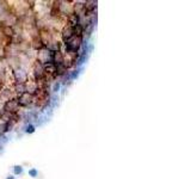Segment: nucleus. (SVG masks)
<instances>
[{
	"label": "nucleus",
	"instance_id": "0eeeda50",
	"mask_svg": "<svg viewBox=\"0 0 191 179\" xmlns=\"http://www.w3.org/2000/svg\"><path fill=\"white\" fill-rule=\"evenodd\" d=\"M34 72H35V78L36 81L42 80L44 78V72H43V65H41L40 62H36L34 66Z\"/></svg>",
	"mask_w": 191,
	"mask_h": 179
},
{
	"label": "nucleus",
	"instance_id": "ddd939ff",
	"mask_svg": "<svg viewBox=\"0 0 191 179\" xmlns=\"http://www.w3.org/2000/svg\"><path fill=\"white\" fill-rule=\"evenodd\" d=\"M18 172H22V168H16V173H18Z\"/></svg>",
	"mask_w": 191,
	"mask_h": 179
},
{
	"label": "nucleus",
	"instance_id": "9b49d317",
	"mask_svg": "<svg viewBox=\"0 0 191 179\" xmlns=\"http://www.w3.org/2000/svg\"><path fill=\"white\" fill-rule=\"evenodd\" d=\"M32 48L36 49V50H42V49H44L45 45L42 43V41L37 37V38H35L34 41H32Z\"/></svg>",
	"mask_w": 191,
	"mask_h": 179
},
{
	"label": "nucleus",
	"instance_id": "f8f14e48",
	"mask_svg": "<svg viewBox=\"0 0 191 179\" xmlns=\"http://www.w3.org/2000/svg\"><path fill=\"white\" fill-rule=\"evenodd\" d=\"M28 133H32L34 131V127L32 125H30V127H28V130H26Z\"/></svg>",
	"mask_w": 191,
	"mask_h": 179
},
{
	"label": "nucleus",
	"instance_id": "1a4fd4ad",
	"mask_svg": "<svg viewBox=\"0 0 191 179\" xmlns=\"http://www.w3.org/2000/svg\"><path fill=\"white\" fill-rule=\"evenodd\" d=\"M97 6V1H86L84 4V9H85V12H92Z\"/></svg>",
	"mask_w": 191,
	"mask_h": 179
},
{
	"label": "nucleus",
	"instance_id": "20e7f679",
	"mask_svg": "<svg viewBox=\"0 0 191 179\" xmlns=\"http://www.w3.org/2000/svg\"><path fill=\"white\" fill-rule=\"evenodd\" d=\"M24 90H25V92H28V93H30V94L34 96L36 93H38L40 85H38V82L36 80H29L28 79V81L24 82Z\"/></svg>",
	"mask_w": 191,
	"mask_h": 179
},
{
	"label": "nucleus",
	"instance_id": "9d476101",
	"mask_svg": "<svg viewBox=\"0 0 191 179\" xmlns=\"http://www.w3.org/2000/svg\"><path fill=\"white\" fill-rule=\"evenodd\" d=\"M2 34L5 35L6 37H9V38H11L14 36V30L12 29L11 26H7V25H4L2 26Z\"/></svg>",
	"mask_w": 191,
	"mask_h": 179
},
{
	"label": "nucleus",
	"instance_id": "6e6552de",
	"mask_svg": "<svg viewBox=\"0 0 191 179\" xmlns=\"http://www.w3.org/2000/svg\"><path fill=\"white\" fill-rule=\"evenodd\" d=\"M72 36H74L73 28H72L71 25H66V26L63 28V30H62V40L66 42V41H68Z\"/></svg>",
	"mask_w": 191,
	"mask_h": 179
},
{
	"label": "nucleus",
	"instance_id": "7ed1b4c3",
	"mask_svg": "<svg viewBox=\"0 0 191 179\" xmlns=\"http://www.w3.org/2000/svg\"><path fill=\"white\" fill-rule=\"evenodd\" d=\"M4 110H5L6 113H10V115H13V113L18 112L19 104H18L17 99H9V101H6L5 105H4Z\"/></svg>",
	"mask_w": 191,
	"mask_h": 179
},
{
	"label": "nucleus",
	"instance_id": "f257e3e1",
	"mask_svg": "<svg viewBox=\"0 0 191 179\" xmlns=\"http://www.w3.org/2000/svg\"><path fill=\"white\" fill-rule=\"evenodd\" d=\"M82 42L81 36H72L68 41H66V48L68 51H77Z\"/></svg>",
	"mask_w": 191,
	"mask_h": 179
},
{
	"label": "nucleus",
	"instance_id": "f03ea898",
	"mask_svg": "<svg viewBox=\"0 0 191 179\" xmlns=\"http://www.w3.org/2000/svg\"><path fill=\"white\" fill-rule=\"evenodd\" d=\"M53 60V53L49 51L47 48L42 49L38 51V56H37V62H40L41 65H45V63H49L52 62Z\"/></svg>",
	"mask_w": 191,
	"mask_h": 179
},
{
	"label": "nucleus",
	"instance_id": "4468645a",
	"mask_svg": "<svg viewBox=\"0 0 191 179\" xmlns=\"http://www.w3.org/2000/svg\"><path fill=\"white\" fill-rule=\"evenodd\" d=\"M7 179H13V178H7Z\"/></svg>",
	"mask_w": 191,
	"mask_h": 179
},
{
	"label": "nucleus",
	"instance_id": "39448f33",
	"mask_svg": "<svg viewBox=\"0 0 191 179\" xmlns=\"http://www.w3.org/2000/svg\"><path fill=\"white\" fill-rule=\"evenodd\" d=\"M17 101H18L19 106H29L34 101V96L28 93V92H23L22 94L18 97Z\"/></svg>",
	"mask_w": 191,
	"mask_h": 179
},
{
	"label": "nucleus",
	"instance_id": "423d86ee",
	"mask_svg": "<svg viewBox=\"0 0 191 179\" xmlns=\"http://www.w3.org/2000/svg\"><path fill=\"white\" fill-rule=\"evenodd\" d=\"M13 75H14V79H16L17 84H24V82L28 81V74H26V72H24L21 68H17L13 72Z\"/></svg>",
	"mask_w": 191,
	"mask_h": 179
}]
</instances>
